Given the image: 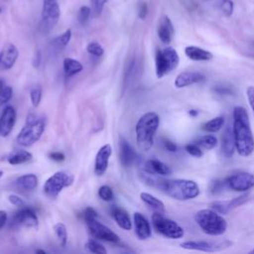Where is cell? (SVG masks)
Listing matches in <instances>:
<instances>
[{
  "label": "cell",
  "mask_w": 254,
  "mask_h": 254,
  "mask_svg": "<svg viewBox=\"0 0 254 254\" xmlns=\"http://www.w3.org/2000/svg\"><path fill=\"white\" fill-rule=\"evenodd\" d=\"M61 15L60 6L57 0H44L40 30L43 33H49L57 25Z\"/></svg>",
  "instance_id": "obj_9"
},
{
  "label": "cell",
  "mask_w": 254,
  "mask_h": 254,
  "mask_svg": "<svg viewBox=\"0 0 254 254\" xmlns=\"http://www.w3.org/2000/svg\"><path fill=\"white\" fill-rule=\"evenodd\" d=\"M74 181V177L65 172H56L44 184L43 190L45 194L50 198H56L61 191L67 187H70Z\"/></svg>",
  "instance_id": "obj_8"
},
{
  "label": "cell",
  "mask_w": 254,
  "mask_h": 254,
  "mask_svg": "<svg viewBox=\"0 0 254 254\" xmlns=\"http://www.w3.org/2000/svg\"><path fill=\"white\" fill-rule=\"evenodd\" d=\"M8 200L10 201V203H12L13 205H15V206H17L19 208L25 206V201L23 200V198H21L17 194H9L8 195Z\"/></svg>",
  "instance_id": "obj_42"
},
{
  "label": "cell",
  "mask_w": 254,
  "mask_h": 254,
  "mask_svg": "<svg viewBox=\"0 0 254 254\" xmlns=\"http://www.w3.org/2000/svg\"><path fill=\"white\" fill-rule=\"evenodd\" d=\"M63 68H64V74L69 77L79 73L83 69V65L79 61L75 59L65 58L63 63Z\"/></svg>",
  "instance_id": "obj_27"
},
{
  "label": "cell",
  "mask_w": 254,
  "mask_h": 254,
  "mask_svg": "<svg viewBox=\"0 0 254 254\" xmlns=\"http://www.w3.org/2000/svg\"><path fill=\"white\" fill-rule=\"evenodd\" d=\"M224 125V117L223 116H216L202 125V130L210 133L218 132Z\"/></svg>",
  "instance_id": "obj_29"
},
{
  "label": "cell",
  "mask_w": 254,
  "mask_h": 254,
  "mask_svg": "<svg viewBox=\"0 0 254 254\" xmlns=\"http://www.w3.org/2000/svg\"><path fill=\"white\" fill-rule=\"evenodd\" d=\"M246 96L249 102V105L254 113V86H249L246 89Z\"/></svg>",
  "instance_id": "obj_45"
},
{
  "label": "cell",
  "mask_w": 254,
  "mask_h": 254,
  "mask_svg": "<svg viewBox=\"0 0 254 254\" xmlns=\"http://www.w3.org/2000/svg\"><path fill=\"white\" fill-rule=\"evenodd\" d=\"M157 33L159 39L163 44H170L172 42L175 34V28L171 19L168 16H164L161 19L157 29Z\"/></svg>",
  "instance_id": "obj_20"
},
{
  "label": "cell",
  "mask_w": 254,
  "mask_h": 254,
  "mask_svg": "<svg viewBox=\"0 0 254 254\" xmlns=\"http://www.w3.org/2000/svg\"><path fill=\"white\" fill-rule=\"evenodd\" d=\"M13 96V88L7 84H5L0 89V107L6 104Z\"/></svg>",
  "instance_id": "obj_36"
},
{
  "label": "cell",
  "mask_w": 254,
  "mask_h": 254,
  "mask_svg": "<svg viewBox=\"0 0 254 254\" xmlns=\"http://www.w3.org/2000/svg\"><path fill=\"white\" fill-rule=\"evenodd\" d=\"M17 113L12 105L4 107L0 115V136L7 137L13 130L16 123Z\"/></svg>",
  "instance_id": "obj_15"
},
{
  "label": "cell",
  "mask_w": 254,
  "mask_h": 254,
  "mask_svg": "<svg viewBox=\"0 0 254 254\" xmlns=\"http://www.w3.org/2000/svg\"><path fill=\"white\" fill-rule=\"evenodd\" d=\"M98 217V214L96 212V210L90 206L86 207L83 211V218L85 221L87 220H91V219H96Z\"/></svg>",
  "instance_id": "obj_43"
},
{
  "label": "cell",
  "mask_w": 254,
  "mask_h": 254,
  "mask_svg": "<svg viewBox=\"0 0 254 254\" xmlns=\"http://www.w3.org/2000/svg\"><path fill=\"white\" fill-rule=\"evenodd\" d=\"M49 157L51 160L55 161V162H63L64 161L65 159V156L64 153L62 152H58V151H55V152H52L49 154Z\"/></svg>",
  "instance_id": "obj_46"
},
{
  "label": "cell",
  "mask_w": 254,
  "mask_h": 254,
  "mask_svg": "<svg viewBox=\"0 0 254 254\" xmlns=\"http://www.w3.org/2000/svg\"><path fill=\"white\" fill-rule=\"evenodd\" d=\"M133 222L135 227V233L138 239L146 240L151 236L152 229L150 222L141 212H135L133 214Z\"/></svg>",
  "instance_id": "obj_18"
},
{
  "label": "cell",
  "mask_w": 254,
  "mask_h": 254,
  "mask_svg": "<svg viewBox=\"0 0 254 254\" xmlns=\"http://www.w3.org/2000/svg\"><path fill=\"white\" fill-rule=\"evenodd\" d=\"M236 151L241 157H248L254 151V138L246 109L236 106L233 109L232 126Z\"/></svg>",
  "instance_id": "obj_2"
},
{
  "label": "cell",
  "mask_w": 254,
  "mask_h": 254,
  "mask_svg": "<svg viewBox=\"0 0 254 254\" xmlns=\"http://www.w3.org/2000/svg\"><path fill=\"white\" fill-rule=\"evenodd\" d=\"M85 222L90 234L94 238L98 240L110 242V243H117L119 241V236L114 231H112L109 227L99 222L97 218L87 220Z\"/></svg>",
  "instance_id": "obj_12"
},
{
  "label": "cell",
  "mask_w": 254,
  "mask_h": 254,
  "mask_svg": "<svg viewBox=\"0 0 254 254\" xmlns=\"http://www.w3.org/2000/svg\"><path fill=\"white\" fill-rule=\"evenodd\" d=\"M221 150L226 158H230L236 150L232 127L228 126L223 131V134L221 136Z\"/></svg>",
  "instance_id": "obj_21"
},
{
  "label": "cell",
  "mask_w": 254,
  "mask_h": 254,
  "mask_svg": "<svg viewBox=\"0 0 254 254\" xmlns=\"http://www.w3.org/2000/svg\"><path fill=\"white\" fill-rule=\"evenodd\" d=\"M193 219L200 229L210 236L222 235L227 229L226 219L212 208L199 209Z\"/></svg>",
  "instance_id": "obj_4"
},
{
  "label": "cell",
  "mask_w": 254,
  "mask_h": 254,
  "mask_svg": "<svg viewBox=\"0 0 254 254\" xmlns=\"http://www.w3.org/2000/svg\"><path fill=\"white\" fill-rule=\"evenodd\" d=\"M85 248L89 252L95 253V254H106L107 253L105 247L95 239H88L85 244Z\"/></svg>",
  "instance_id": "obj_33"
},
{
  "label": "cell",
  "mask_w": 254,
  "mask_h": 254,
  "mask_svg": "<svg viewBox=\"0 0 254 254\" xmlns=\"http://www.w3.org/2000/svg\"><path fill=\"white\" fill-rule=\"evenodd\" d=\"M152 224L155 230L163 236L170 239H180L184 236V228L176 221L165 217L161 212H154L152 215Z\"/></svg>",
  "instance_id": "obj_7"
},
{
  "label": "cell",
  "mask_w": 254,
  "mask_h": 254,
  "mask_svg": "<svg viewBox=\"0 0 254 254\" xmlns=\"http://www.w3.org/2000/svg\"><path fill=\"white\" fill-rule=\"evenodd\" d=\"M30 99H31V102H32L34 107L39 106V104L41 102V99H42V88H41V86L37 85V86H34L31 89Z\"/></svg>",
  "instance_id": "obj_37"
},
{
  "label": "cell",
  "mask_w": 254,
  "mask_h": 254,
  "mask_svg": "<svg viewBox=\"0 0 254 254\" xmlns=\"http://www.w3.org/2000/svg\"><path fill=\"white\" fill-rule=\"evenodd\" d=\"M71 39V30L70 29H67L65 30L63 34H61L60 36L56 37L54 40H53V45L59 49H63L64 48L65 46H67V44L69 43Z\"/></svg>",
  "instance_id": "obj_32"
},
{
  "label": "cell",
  "mask_w": 254,
  "mask_h": 254,
  "mask_svg": "<svg viewBox=\"0 0 254 254\" xmlns=\"http://www.w3.org/2000/svg\"><path fill=\"white\" fill-rule=\"evenodd\" d=\"M36 253H40V254H46V251H45V250H42V249H38V250H36Z\"/></svg>",
  "instance_id": "obj_52"
},
{
  "label": "cell",
  "mask_w": 254,
  "mask_h": 254,
  "mask_svg": "<svg viewBox=\"0 0 254 254\" xmlns=\"http://www.w3.org/2000/svg\"><path fill=\"white\" fill-rule=\"evenodd\" d=\"M111 154L112 147L110 144H105L99 148L94 161V174L96 176H102L106 172Z\"/></svg>",
  "instance_id": "obj_16"
},
{
  "label": "cell",
  "mask_w": 254,
  "mask_h": 254,
  "mask_svg": "<svg viewBox=\"0 0 254 254\" xmlns=\"http://www.w3.org/2000/svg\"><path fill=\"white\" fill-rule=\"evenodd\" d=\"M153 173L142 174L143 180L152 186L161 189L168 196L177 200H190L196 197L200 190L198 185L192 180L187 179H174L162 180L153 177Z\"/></svg>",
  "instance_id": "obj_1"
},
{
  "label": "cell",
  "mask_w": 254,
  "mask_h": 254,
  "mask_svg": "<svg viewBox=\"0 0 254 254\" xmlns=\"http://www.w3.org/2000/svg\"><path fill=\"white\" fill-rule=\"evenodd\" d=\"M107 1L108 0H90L91 6H92V11L94 12L95 16H98L101 14V12L104 8V5Z\"/></svg>",
  "instance_id": "obj_41"
},
{
  "label": "cell",
  "mask_w": 254,
  "mask_h": 254,
  "mask_svg": "<svg viewBox=\"0 0 254 254\" xmlns=\"http://www.w3.org/2000/svg\"><path fill=\"white\" fill-rule=\"evenodd\" d=\"M189 114L190 115V116H196L197 114H198V111H196V110H194V109H190V111H189Z\"/></svg>",
  "instance_id": "obj_51"
},
{
  "label": "cell",
  "mask_w": 254,
  "mask_h": 254,
  "mask_svg": "<svg viewBox=\"0 0 254 254\" xmlns=\"http://www.w3.org/2000/svg\"><path fill=\"white\" fill-rule=\"evenodd\" d=\"M180 63V57L178 52L172 48L167 47L162 50H157L155 56L156 75L158 78H162L165 75L171 73L176 69Z\"/></svg>",
  "instance_id": "obj_6"
},
{
  "label": "cell",
  "mask_w": 254,
  "mask_h": 254,
  "mask_svg": "<svg viewBox=\"0 0 254 254\" xmlns=\"http://www.w3.org/2000/svg\"><path fill=\"white\" fill-rule=\"evenodd\" d=\"M225 186L234 191H246L254 187V175L247 172L236 173L229 176L225 181Z\"/></svg>",
  "instance_id": "obj_11"
},
{
  "label": "cell",
  "mask_w": 254,
  "mask_h": 254,
  "mask_svg": "<svg viewBox=\"0 0 254 254\" xmlns=\"http://www.w3.org/2000/svg\"><path fill=\"white\" fill-rule=\"evenodd\" d=\"M119 158L121 164L126 168L130 167L137 158L133 147L123 137H120L119 140Z\"/></svg>",
  "instance_id": "obj_19"
},
{
  "label": "cell",
  "mask_w": 254,
  "mask_h": 254,
  "mask_svg": "<svg viewBox=\"0 0 254 254\" xmlns=\"http://www.w3.org/2000/svg\"><path fill=\"white\" fill-rule=\"evenodd\" d=\"M248 253H250V254H251V253H254V248H253V249H251Z\"/></svg>",
  "instance_id": "obj_54"
},
{
  "label": "cell",
  "mask_w": 254,
  "mask_h": 254,
  "mask_svg": "<svg viewBox=\"0 0 254 254\" xmlns=\"http://www.w3.org/2000/svg\"><path fill=\"white\" fill-rule=\"evenodd\" d=\"M8 221V214L5 210H0V229L5 226Z\"/></svg>",
  "instance_id": "obj_48"
},
{
  "label": "cell",
  "mask_w": 254,
  "mask_h": 254,
  "mask_svg": "<svg viewBox=\"0 0 254 254\" xmlns=\"http://www.w3.org/2000/svg\"><path fill=\"white\" fill-rule=\"evenodd\" d=\"M215 91L218 92V93H220V94H226V93H229V92H230V90L227 89V88H225V87H223V88L217 87V88H215Z\"/></svg>",
  "instance_id": "obj_50"
},
{
  "label": "cell",
  "mask_w": 254,
  "mask_h": 254,
  "mask_svg": "<svg viewBox=\"0 0 254 254\" xmlns=\"http://www.w3.org/2000/svg\"><path fill=\"white\" fill-rule=\"evenodd\" d=\"M0 12H1V8H0Z\"/></svg>",
  "instance_id": "obj_55"
},
{
  "label": "cell",
  "mask_w": 254,
  "mask_h": 254,
  "mask_svg": "<svg viewBox=\"0 0 254 254\" xmlns=\"http://www.w3.org/2000/svg\"><path fill=\"white\" fill-rule=\"evenodd\" d=\"M39 184V179L35 174H25L18 177L14 185L17 189L22 190L24 191H32L34 190Z\"/></svg>",
  "instance_id": "obj_23"
},
{
  "label": "cell",
  "mask_w": 254,
  "mask_h": 254,
  "mask_svg": "<svg viewBox=\"0 0 254 254\" xmlns=\"http://www.w3.org/2000/svg\"><path fill=\"white\" fill-rule=\"evenodd\" d=\"M164 146H165V148H166L169 152L174 153V152L177 151V145H176L174 142L170 141V140H164Z\"/></svg>",
  "instance_id": "obj_47"
},
{
  "label": "cell",
  "mask_w": 254,
  "mask_h": 254,
  "mask_svg": "<svg viewBox=\"0 0 254 254\" xmlns=\"http://www.w3.org/2000/svg\"><path fill=\"white\" fill-rule=\"evenodd\" d=\"M147 171L159 176H169L172 174V170L165 163L158 159H151L146 163Z\"/></svg>",
  "instance_id": "obj_26"
},
{
  "label": "cell",
  "mask_w": 254,
  "mask_h": 254,
  "mask_svg": "<svg viewBox=\"0 0 254 254\" xmlns=\"http://www.w3.org/2000/svg\"><path fill=\"white\" fill-rule=\"evenodd\" d=\"M98 195L104 201H111L114 197L112 189L107 185H103L98 189Z\"/></svg>",
  "instance_id": "obj_35"
},
{
  "label": "cell",
  "mask_w": 254,
  "mask_h": 254,
  "mask_svg": "<svg viewBox=\"0 0 254 254\" xmlns=\"http://www.w3.org/2000/svg\"><path fill=\"white\" fill-rule=\"evenodd\" d=\"M2 176H3V171H1V170H0V179L2 178Z\"/></svg>",
  "instance_id": "obj_53"
},
{
  "label": "cell",
  "mask_w": 254,
  "mask_h": 254,
  "mask_svg": "<svg viewBox=\"0 0 254 254\" xmlns=\"http://www.w3.org/2000/svg\"><path fill=\"white\" fill-rule=\"evenodd\" d=\"M19 51L12 43L5 44L0 51V70L12 68L18 60Z\"/></svg>",
  "instance_id": "obj_14"
},
{
  "label": "cell",
  "mask_w": 254,
  "mask_h": 254,
  "mask_svg": "<svg viewBox=\"0 0 254 254\" xmlns=\"http://www.w3.org/2000/svg\"><path fill=\"white\" fill-rule=\"evenodd\" d=\"M33 159V155L25 150H18L11 153L7 157V161L10 165H20L27 163Z\"/></svg>",
  "instance_id": "obj_28"
},
{
  "label": "cell",
  "mask_w": 254,
  "mask_h": 254,
  "mask_svg": "<svg viewBox=\"0 0 254 254\" xmlns=\"http://www.w3.org/2000/svg\"><path fill=\"white\" fill-rule=\"evenodd\" d=\"M11 225L13 226H24L28 228H35L38 229L39 227V218L35 210L31 207H20L17 210L12 218H11Z\"/></svg>",
  "instance_id": "obj_10"
},
{
  "label": "cell",
  "mask_w": 254,
  "mask_h": 254,
  "mask_svg": "<svg viewBox=\"0 0 254 254\" xmlns=\"http://www.w3.org/2000/svg\"><path fill=\"white\" fill-rule=\"evenodd\" d=\"M46 123L42 117L34 114H29L25 125L17 135V143L22 147H30L40 140L44 131Z\"/></svg>",
  "instance_id": "obj_5"
},
{
  "label": "cell",
  "mask_w": 254,
  "mask_h": 254,
  "mask_svg": "<svg viewBox=\"0 0 254 254\" xmlns=\"http://www.w3.org/2000/svg\"><path fill=\"white\" fill-rule=\"evenodd\" d=\"M110 212H111L112 217L114 218V220L116 221L117 225L120 228H122L124 230H130L132 228L131 218H130L128 212L124 208L119 207L117 205H113L110 208Z\"/></svg>",
  "instance_id": "obj_22"
},
{
  "label": "cell",
  "mask_w": 254,
  "mask_h": 254,
  "mask_svg": "<svg viewBox=\"0 0 254 254\" xmlns=\"http://www.w3.org/2000/svg\"><path fill=\"white\" fill-rule=\"evenodd\" d=\"M86 51L88 54L95 56V57H101L104 54V49L102 46L97 42H91L86 46Z\"/></svg>",
  "instance_id": "obj_38"
},
{
  "label": "cell",
  "mask_w": 254,
  "mask_h": 254,
  "mask_svg": "<svg viewBox=\"0 0 254 254\" xmlns=\"http://www.w3.org/2000/svg\"><path fill=\"white\" fill-rule=\"evenodd\" d=\"M160 125V117L154 111L144 113L136 123V142L139 149L148 152L154 144V137Z\"/></svg>",
  "instance_id": "obj_3"
},
{
  "label": "cell",
  "mask_w": 254,
  "mask_h": 254,
  "mask_svg": "<svg viewBox=\"0 0 254 254\" xmlns=\"http://www.w3.org/2000/svg\"><path fill=\"white\" fill-rule=\"evenodd\" d=\"M90 14H91V9L89 6H86V5L81 6L77 12V21L80 24H85L88 21Z\"/></svg>",
  "instance_id": "obj_39"
},
{
  "label": "cell",
  "mask_w": 254,
  "mask_h": 254,
  "mask_svg": "<svg viewBox=\"0 0 254 254\" xmlns=\"http://www.w3.org/2000/svg\"><path fill=\"white\" fill-rule=\"evenodd\" d=\"M148 15V4L146 2H142L138 8V17L141 20H145Z\"/></svg>",
  "instance_id": "obj_44"
},
{
  "label": "cell",
  "mask_w": 254,
  "mask_h": 254,
  "mask_svg": "<svg viewBox=\"0 0 254 254\" xmlns=\"http://www.w3.org/2000/svg\"><path fill=\"white\" fill-rule=\"evenodd\" d=\"M230 242L227 240L221 242H209L204 240H189L181 243V247L188 250H196L202 252H214L227 248Z\"/></svg>",
  "instance_id": "obj_13"
},
{
  "label": "cell",
  "mask_w": 254,
  "mask_h": 254,
  "mask_svg": "<svg viewBox=\"0 0 254 254\" xmlns=\"http://www.w3.org/2000/svg\"><path fill=\"white\" fill-rule=\"evenodd\" d=\"M185 54L190 60L195 62H207L213 59V55L209 51L196 46L186 47Z\"/></svg>",
  "instance_id": "obj_24"
},
{
  "label": "cell",
  "mask_w": 254,
  "mask_h": 254,
  "mask_svg": "<svg viewBox=\"0 0 254 254\" xmlns=\"http://www.w3.org/2000/svg\"><path fill=\"white\" fill-rule=\"evenodd\" d=\"M185 149H186L187 153L192 157L200 158L203 156V152L201 151V148L198 145H196L195 143H190V144L186 145Z\"/></svg>",
  "instance_id": "obj_40"
},
{
  "label": "cell",
  "mask_w": 254,
  "mask_h": 254,
  "mask_svg": "<svg viewBox=\"0 0 254 254\" xmlns=\"http://www.w3.org/2000/svg\"><path fill=\"white\" fill-rule=\"evenodd\" d=\"M194 143L202 149L210 150V149L214 148L217 145L218 141H217V138L214 135L209 134V135H204V136H201V137L197 138L194 141Z\"/></svg>",
  "instance_id": "obj_30"
},
{
  "label": "cell",
  "mask_w": 254,
  "mask_h": 254,
  "mask_svg": "<svg viewBox=\"0 0 254 254\" xmlns=\"http://www.w3.org/2000/svg\"><path fill=\"white\" fill-rule=\"evenodd\" d=\"M41 62V53L38 51L35 56H34V60H33V65L34 66H38L40 64Z\"/></svg>",
  "instance_id": "obj_49"
},
{
  "label": "cell",
  "mask_w": 254,
  "mask_h": 254,
  "mask_svg": "<svg viewBox=\"0 0 254 254\" xmlns=\"http://www.w3.org/2000/svg\"><path fill=\"white\" fill-rule=\"evenodd\" d=\"M217 7L220 12L226 17H230L234 11V3L232 0H220L217 3Z\"/></svg>",
  "instance_id": "obj_34"
},
{
  "label": "cell",
  "mask_w": 254,
  "mask_h": 254,
  "mask_svg": "<svg viewBox=\"0 0 254 254\" xmlns=\"http://www.w3.org/2000/svg\"><path fill=\"white\" fill-rule=\"evenodd\" d=\"M54 230H55V233L58 237L60 244L63 247L65 246L66 242H67V230H66L65 225L63 222H58L57 224H55Z\"/></svg>",
  "instance_id": "obj_31"
},
{
  "label": "cell",
  "mask_w": 254,
  "mask_h": 254,
  "mask_svg": "<svg viewBox=\"0 0 254 254\" xmlns=\"http://www.w3.org/2000/svg\"><path fill=\"white\" fill-rule=\"evenodd\" d=\"M204 79H205V76L199 71L186 70L177 75L174 84L177 88H183L194 83L201 82Z\"/></svg>",
  "instance_id": "obj_17"
},
{
  "label": "cell",
  "mask_w": 254,
  "mask_h": 254,
  "mask_svg": "<svg viewBox=\"0 0 254 254\" xmlns=\"http://www.w3.org/2000/svg\"><path fill=\"white\" fill-rule=\"evenodd\" d=\"M140 198L142 199V201L150 208L152 209L154 212H161L164 213L166 211L165 209V204L164 202L159 199L158 197L154 196L153 194L149 193V192H141L140 193Z\"/></svg>",
  "instance_id": "obj_25"
}]
</instances>
